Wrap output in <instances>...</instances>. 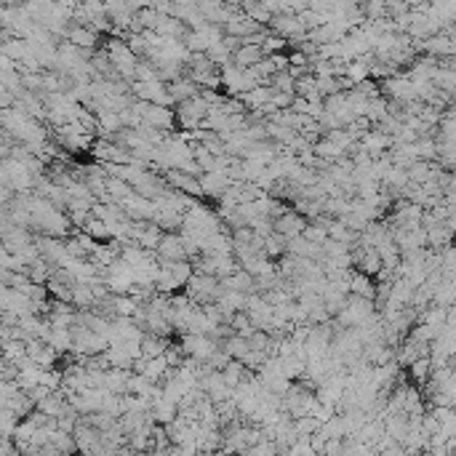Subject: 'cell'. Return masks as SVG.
I'll list each match as a JSON object with an SVG mask.
<instances>
[{"label":"cell","instance_id":"6da1fadb","mask_svg":"<svg viewBox=\"0 0 456 456\" xmlns=\"http://www.w3.org/2000/svg\"><path fill=\"white\" fill-rule=\"evenodd\" d=\"M184 286H187V296H190L195 304H206V302H214V299H217L219 277H217V275H206V273H192Z\"/></svg>","mask_w":456,"mask_h":456},{"label":"cell","instance_id":"7a4b0ae2","mask_svg":"<svg viewBox=\"0 0 456 456\" xmlns=\"http://www.w3.org/2000/svg\"><path fill=\"white\" fill-rule=\"evenodd\" d=\"M184 355H192L195 361H208V355L214 352V349H219V342L214 339V336H208V334H184L182 342H179Z\"/></svg>","mask_w":456,"mask_h":456},{"label":"cell","instance_id":"3957f363","mask_svg":"<svg viewBox=\"0 0 456 456\" xmlns=\"http://www.w3.org/2000/svg\"><path fill=\"white\" fill-rule=\"evenodd\" d=\"M198 182H201L203 198H219L221 192L232 184V179L227 176V171H203Z\"/></svg>","mask_w":456,"mask_h":456},{"label":"cell","instance_id":"277c9868","mask_svg":"<svg viewBox=\"0 0 456 456\" xmlns=\"http://www.w3.org/2000/svg\"><path fill=\"white\" fill-rule=\"evenodd\" d=\"M142 120H145L147 126H155L161 128V131H171V128L176 126V118H174V110L171 107H163V104H147V110L142 112Z\"/></svg>","mask_w":456,"mask_h":456},{"label":"cell","instance_id":"5b68a950","mask_svg":"<svg viewBox=\"0 0 456 456\" xmlns=\"http://www.w3.org/2000/svg\"><path fill=\"white\" fill-rule=\"evenodd\" d=\"M304 224L307 219L302 217V214H296L291 208H286L280 217H275L273 219V230L275 232H280L283 237H291V235H299L302 230H304Z\"/></svg>","mask_w":456,"mask_h":456},{"label":"cell","instance_id":"8992f818","mask_svg":"<svg viewBox=\"0 0 456 456\" xmlns=\"http://www.w3.org/2000/svg\"><path fill=\"white\" fill-rule=\"evenodd\" d=\"M67 40L73 46H77V48H93L99 43V33L93 30L91 24H75V27H70V33H67Z\"/></svg>","mask_w":456,"mask_h":456},{"label":"cell","instance_id":"52a82bcc","mask_svg":"<svg viewBox=\"0 0 456 456\" xmlns=\"http://www.w3.org/2000/svg\"><path fill=\"white\" fill-rule=\"evenodd\" d=\"M165 89H168V93H171L174 104H179V102H184V99H190V96H195V93L201 91V89H198V83H195V80H190L187 75L176 77V80H171V83H165Z\"/></svg>","mask_w":456,"mask_h":456},{"label":"cell","instance_id":"ba28073f","mask_svg":"<svg viewBox=\"0 0 456 456\" xmlns=\"http://www.w3.org/2000/svg\"><path fill=\"white\" fill-rule=\"evenodd\" d=\"M259 59H264V51H262V46H254V43H243V46H237L235 51H232V64L235 67H251L256 64Z\"/></svg>","mask_w":456,"mask_h":456},{"label":"cell","instance_id":"9c48e42d","mask_svg":"<svg viewBox=\"0 0 456 456\" xmlns=\"http://www.w3.org/2000/svg\"><path fill=\"white\" fill-rule=\"evenodd\" d=\"M128 368H107L104 371V382L102 387L107 390V392H115V395H123L128 392Z\"/></svg>","mask_w":456,"mask_h":456},{"label":"cell","instance_id":"30bf717a","mask_svg":"<svg viewBox=\"0 0 456 456\" xmlns=\"http://www.w3.org/2000/svg\"><path fill=\"white\" fill-rule=\"evenodd\" d=\"M155 33L161 37H176V40H182V35L187 33V24L179 21L176 17H161V21L155 24Z\"/></svg>","mask_w":456,"mask_h":456},{"label":"cell","instance_id":"8fae6325","mask_svg":"<svg viewBox=\"0 0 456 456\" xmlns=\"http://www.w3.org/2000/svg\"><path fill=\"white\" fill-rule=\"evenodd\" d=\"M165 371H168V363H165L163 355H155V358H145V368L139 371L145 379L149 382H161L165 376Z\"/></svg>","mask_w":456,"mask_h":456},{"label":"cell","instance_id":"7c38bea8","mask_svg":"<svg viewBox=\"0 0 456 456\" xmlns=\"http://www.w3.org/2000/svg\"><path fill=\"white\" fill-rule=\"evenodd\" d=\"M405 368H408L411 382L424 384L427 382V376H430V371H432V363H430V358H427V355H419V358H414V361L405 365Z\"/></svg>","mask_w":456,"mask_h":456},{"label":"cell","instance_id":"4fadbf2b","mask_svg":"<svg viewBox=\"0 0 456 456\" xmlns=\"http://www.w3.org/2000/svg\"><path fill=\"white\" fill-rule=\"evenodd\" d=\"M374 283H371V277L363 273H352L349 275V293H358V296H371L374 299Z\"/></svg>","mask_w":456,"mask_h":456},{"label":"cell","instance_id":"5bb4252c","mask_svg":"<svg viewBox=\"0 0 456 456\" xmlns=\"http://www.w3.org/2000/svg\"><path fill=\"white\" fill-rule=\"evenodd\" d=\"M165 336H155V334H145L142 336V355L145 358H155V355H163L165 349Z\"/></svg>","mask_w":456,"mask_h":456},{"label":"cell","instance_id":"9a60e30c","mask_svg":"<svg viewBox=\"0 0 456 456\" xmlns=\"http://www.w3.org/2000/svg\"><path fill=\"white\" fill-rule=\"evenodd\" d=\"M136 307H139V304H136L128 293H112V318H115V315H128V318H131V315L136 312Z\"/></svg>","mask_w":456,"mask_h":456},{"label":"cell","instance_id":"2e32d148","mask_svg":"<svg viewBox=\"0 0 456 456\" xmlns=\"http://www.w3.org/2000/svg\"><path fill=\"white\" fill-rule=\"evenodd\" d=\"M83 232H89L93 240H107V237H110L107 224L102 219H96V217H91V214H89V219L83 221Z\"/></svg>","mask_w":456,"mask_h":456},{"label":"cell","instance_id":"e0dca14e","mask_svg":"<svg viewBox=\"0 0 456 456\" xmlns=\"http://www.w3.org/2000/svg\"><path fill=\"white\" fill-rule=\"evenodd\" d=\"M302 235L307 237L310 243H318V246H320V243L329 237V232H326V227H323L320 221H307L304 230H302Z\"/></svg>","mask_w":456,"mask_h":456},{"label":"cell","instance_id":"ac0fdd59","mask_svg":"<svg viewBox=\"0 0 456 456\" xmlns=\"http://www.w3.org/2000/svg\"><path fill=\"white\" fill-rule=\"evenodd\" d=\"M293 96L296 93L293 91H273V96H270V104H273L275 110H289L293 102Z\"/></svg>","mask_w":456,"mask_h":456},{"label":"cell","instance_id":"d6986e66","mask_svg":"<svg viewBox=\"0 0 456 456\" xmlns=\"http://www.w3.org/2000/svg\"><path fill=\"white\" fill-rule=\"evenodd\" d=\"M128 6V11H139V8H145L147 6V0H123Z\"/></svg>","mask_w":456,"mask_h":456},{"label":"cell","instance_id":"ffe728a7","mask_svg":"<svg viewBox=\"0 0 456 456\" xmlns=\"http://www.w3.org/2000/svg\"><path fill=\"white\" fill-rule=\"evenodd\" d=\"M17 0H0V6H14Z\"/></svg>","mask_w":456,"mask_h":456}]
</instances>
